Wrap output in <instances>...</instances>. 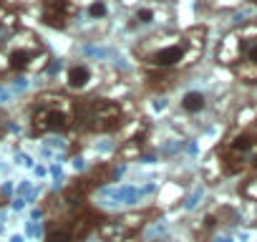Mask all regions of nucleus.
I'll use <instances>...</instances> for the list:
<instances>
[{
    "label": "nucleus",
    "instance_id": "6e6552de",
    "mask_svg": "<svg viewBox=\"0 0 257 242\" xmlns=\"http://www.w3.org/2000/svg\"><path fill=\"white\" fill-rule=\"evenodd\" d=\"M159 214V209L147 207V209H134V212H123L118 217L103 219L101 227L96 229L103 242H134V237Z\"/></svg>",
    "mask_w": 257,
    "mask_h": 242
},
{
    "label": "nucleus",
    "instance_id": "2eb2a0df",
    "mask_svg": "<svg viewBox=\"0 0 257 242\" xmlns=\"http://www.w3.org/2000/svg\"><path fill=\"white\" fill-rule=\"evenodd\" d=\"M239 197L247 199V202H254V204H257V169L249 172V174L244 177V182L239 184Z\"/></svg>",
    "mask_w": 257,
    "mask_h": 242
},
{
    "label": "nucleus",
    "instance_id": "6ab92c4d",
    "mask_svg": "<svg viewBox=\"0 0 257 242\" xmlns=\"http://www.w3.org/2000/svg\"><path fill=\"white\" fill-rule=\"evenodd\" d=\"M252 3H254V6H257V0H252Z\"/></svg>",
    "mask_w": 257,
    "mask_h": 242
},
{
    "label": "nucleus",
    "instance_id": "f257e3e1",
    "mask_svg": "<svg viewBox=\"0 0 257 242\" xmlns=\"http://www.w3.org/2000/svg\"><path fill=\"white\" fill-rule=\"evenodd\" d=\"M257 169V98L239 106L222 142L207 157L202 174L207 184H217L227 177L249 174Z\"/></svg>",
    "mask_w": 257,
    "mask_h": 242
},
{
    "label": "nucleus",
    "instance_id": "dca6fc26",
    "mask_svg": "<svg viewBox=\"0 0 257 242\" xmlns=\"http://www.w3.org/2000/svg\"><path fill=\"white\" fill-rule=\"evenodd\" d=\"M204 3L214 11H227V8H237L242 0H204Z\"/></svg>",
    "mask_w": 257,
    "mask_h": 242
},
{
    "label": "nucleus",
    "instance_id": "aec40b11",
    "mask_svg": "<svg viewBox=\"0 0 257 242\" xmlns=\"http://www.w3.org/2000/svg\"><path fill=\"white\" fill-rule=\"evenodd\" d=\"M0 6H3V0H0Z\"/></svg>",
    "mask_w": 257,
    "mask_h": 242
},
{
    "label": "nucleus",
    "instance_id": "4468645a",
    "mask_svg": "<svg viewBox=\"0 0 257 242\" xmlns=\"http://www.w3.org/2000/svg\"><path fill=\"white\" fill-rule=\"evenodd\" d=\"M81 11H86V16L91 21H106L111 13L108 0H86V6H81Z\"/></svg>",
    "mask_w": 257,
    "mask_h": 242
},
{
    "label": "nucleus",
    "instance_id": "f8f14e48",
    "mask_svg": "<svg viewBox=\"0 0 257 242\" xmlns=\"http://www.w3.org/2000/svg\"><path fill=\"white\" fill-rule=\"evenodd\" d=\"M169 11L167 6L162 3H152V0H147V3L137 6L132 11V16H128V26L132 28H154V26H162L164 21H169Z\"/></svg>",
    "mask_w": 257,
    "mask_h": 242
},
{
    "label": "nucleus",
    "instance_id": "a211bd4d",
    "mask_svg": "<svg viewBox=\"0 0 257 242\" xmlns=\"http://www.w3.org/2000/svg\"><path fill=\"white\" fill-rule=\"evenodd\" d=\"M152 3H162V6H167V3H169V0H152Z\"/></svg>",
    "mask_w": 257,
    "mask_h": 242
},
{
    "label": "nucleus",
    "instance_id": "39448f33",
    "mask_svg": "<svg viewBox=\"0 0 257 242\" xmlns=\"http://www.w3.org/2000/svg\"><path fill=\"white\" fill-rule=\"evenodd\" d=\"M137 113L128 111L126 98L111 96H86L76 98V127L83 134H118L128 118Z\"/></svg>",
    "mask_w": 257,
    "mask_h": 242
},
{
    "label": "nucleus",
    "instance_id": "9d476101",
    "mask_svg": "<svg viewBox=\"0 0 257 242\" xmlns=\"http://www.w3.org/2000/svg\"><path fill=\"white\" fill-rule=\"evenodd\" d=\"M121 142H118V152H116V162H134L144 154L147 144H149V134H152V124L147 116H134L128 118L123 129L118 132Z\"/></svg>",
    "mask_w": 257,
    "mask_h": 242
},
{
    "label": "nucleus",
    "instance_id": "9b49d317",
    "mask_svg": "<svg viewBox=\"0 0 257 242\" xmlns=\"http://www.w3.org/2000/svg\"><path fill=\"white\" fill-rule=\"evenodd\" d=\"M81 16V0H41V23L53 31L71 28Z\"/></svg>",
    "mask_w": 257,
    "mask_h": 242
},
{
    "label": "nucleus",
    "instance_id": "1a4fd4ad",
    "mask_svg": "<svg viewBox=\"0 0 257 242\" xmlns=\"http://www.w3.org/2000/svg\"><path fill=\"white\" fill-rule=\"evenodd\" d=\"M63 93L73 96V98H86L93 96L101 86H106V71L98 63H88V61H76L63 71Z\"/></svg>",
    "mask_w": 257,
    "mask_h": 242
},
{
    "label": "nucleus",
    "instance_id": "ddd939ff",
    "mask_svg": "<svg viewBox=\"0 0 257 242\" xmlns=\"http://www.w3.org/2000/svg\"><path fill=\"white\" fill-rule=\"evenodd\" d=\"M209 106H212L209 96L204 91H197V88L194 91H187L179 98V111H182L184 118H202L209 111Z\"/></svg>",
    "mask_w": 257,
    "mask_h": 242
},
{
    "label": "nucleus",
    "instance_id": "423d86ee",
    "mask_svg": "<svg viewBox=\"0 0 257 242\" xmlns=\"http://www.w3.org/2000/svg\"><path fill=\"white\" fill-rule=\"evenodd\" d=\"M28 127L33 137L71 132L76 127V98L63 91L38 93L28 111Z\"/></svg>",
    "mask_w": 257,
    "mask_h": 242
},
{
    "label": "nucleus",
    "instance_id": "0eeeda50",
    "mask_svg": "<svg viewBox=\"0 0 257 242\" xmlns=\"http://www.w3.org/2000/svg\"><path fill=\"white\" fill-rule=\"evenodd\" d=\"M0 58H3L8 68V76L11 73H41L51 63V48L31 28H16L0 43Z\"/></svg>",
    "mask_w": 257,
    "mask_h": 242
},
{
    "label": "nucleus",
    "instance_id": "f03ea898",
    "mask_svg": "<svg viewBox=\"0 0 257 242\" xmlns=\"http://www.w3.org/2000/svg\"><path fill=\"white\" fill-rule=\"evenodd\" d=\"M204 48L207 28L192 26L184 31H159L139 38L134 46V56L147 71L179 76L204 56Z\"/></svg>",
    "mask_w": 257,
    "mask_h": 242
},
{
    "label": "nucleus",
    "instance_id": "7ed1b4c3",
    "mask_svg": "<svg viewBox=\"0 0 257 242\" xmlns=\"http://www.w3.org/2000/svg\"><path fill=\"white\" fill-rule=\"evenodd\" d=\"M217 63L247 86L257 83V21L232 28L217 46Z\"/></svg>",
    "mask_w": 257,
    "mask_h": 242
},
{
    "label": "nucleus",
    "instance_id": "20e7f679",
    "mask_svg": "<svg viewBox=\"0 0 257 242\" xmlns=\"http://www.w3.org/2000/svg\"><path fill=\"white\" fill-rule=\"evenodd\" d=\"M48 209V224L43 242H81L91 232H96L103 222V214L88 204L81 207H66L58 197L46 202Z\"/></svg>",
    "mask_w": 257,
    "mask_h": 242
},
{
    "label": "nucleus",
    "instance_id": "f3484780",
    "mask_svg": "<svg viewBox=\"0 0 257 242\" xmlns=\"http://www.w3.org/2000/svg\"><path fill=\"white\" fill-rule=\"evenodd\" d=\"M6 132H8V118H6V113H0V139L6 137Z\"/></svg>",
    "mask_w": 257,
    "mask_h": 242
}]
</instances>
